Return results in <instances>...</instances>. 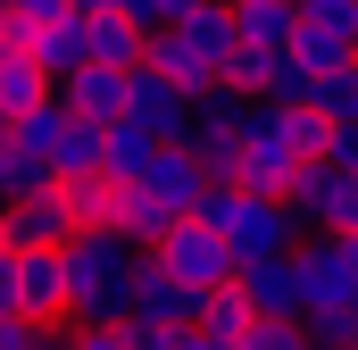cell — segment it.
Instances as JSON below:
<instances>
[{
    "instance_id": "cell-1",
    "label": "cell",
    "mask_w": 358,
    "mask_h": 350,
    "mask_svg": "<svg viewBox=\"0 0 358 350\" xmlns=\"http://www.w3.org/2000/svg\"><path fill=\"white\" fill-rule=\"evenodd\" d=\"M142 59H150L167 84H183L192 100L217 92L225 84V59H234V17H225V0H192V8L167 17V25H150Z\"/></svg>"
},
{
    "instance_id": "cell-2",
    "label": "cell",
    "mask_w": 358,
    "mask_h": 350,
    "mask_svg": "<svg viewBox=\"0 0 358 350\" xmlns=\"http://www.w3.org/2000/svg\"><path fill=\"white\" fill-rule=\"evenodd\" d=\"M67 326H125L134 309V251L117 234H67Z\"/></svg>"
},
{
    "instance_id": "cell-3",
    "label": "cell",
    "mask_w": 358,
    "mask_h": 350,
    "mask_svg": "<svg viewBox=\"0 0 358 350\" xmlns=\"http://www.w3.org/2000/svg\"><path fill=\"white\" fill-rule=\"evenodd\" d=\"M192 217H200V225H217L234 259H275V251H292V242H300V217H292L283 200H267V192H242V183H208Z\"/></svg>"
},
{
    "instance_id": "cell-4",
    "label": "cell",
    "mask_w": 358,
    "mask_h": 350,
    "mask_svg": "<svg viewBox=\"0 0 358 350\" xmlns=\"http://www.w3.org/2000/svg\"><path fill=\"white\" fill-rule=\"evenodd\" d=\"M150 259L167 267L176 284H192V292H217V284H234V275H242V259L225 251V234H217V225H200V217H176V225L150 242Z\"/></svg>"
},
{
    "instance_id": "cell-5",
    "label": "cell",
    "mask_w": 358,
    "mask_h": 350,
    "mask_svg": "<svg viewBox=\"0 0 358 350\" xmlns=\"http://www.w3.org/2000/svg\"><path fill=\"white\" fill-rule=\"evenodd\" d=\"M283 209L300 217V234H308V225H317V234H350V225H358V175H350V167H325V159H308V167L292 175Z\"/></svg>"
},
{
    "instance_id": "cell-6",
    "label": "cell",
    "mask_w": 358,
    "mask_h": 350,
    "mask_svg": "<svg viewBox=\"0 0 358 350\" xmlns=\"http://www.w3.org/2000/svg\"><path fill=\"white\" fill-rule=\"evenodd\" d=\"M292 259H300V300H308V309H358V259H350L342 234H317V242L300 234ZM308 309H300V317H308Z\"/></svg>"
},
{
    "instance_id": "cell-7",
    "label": "cell",
    "mask_w": 358,
    "mask_h": 350,
    "mask_svg": "<svg viewBox=\"0 0 358 350\" xmlns=\"http://www.w3.org/2000/svg\"><path fill=\"white\" fill-rule=\"evenodd\" d=\"M125 117H134V125H150L159 142H183V134H192V92L167 84V76L142 59V67H125Z\"/></svg>"
},
{
    "instance_id": "cell-8",
    "label": "cell",
    "mask_w": 358,
    "mask_h": 350,
    "mask_svg": "<svg viewBox=\"0 0 358 350\" xmlns=\"http://www.w3.org/2000/svg\"><path fill=\"white\" fill-rule=\"evenodd\" d=\"M192 317H200V292L176 284L150 251H134V309H125V326H192Z\"/></svg>"
},
{
    "instance_id": "cell-9",
    "label": "cell",
    "mask_w": 358,
    "mask_h": 350,
    "mask_svg": "<svg viewBox=\"0 0 358 350\" xmlns=\"http://www.w3.org/2000/svg\"><path fill=\"white\" fill-rule=\"evenodd\" d=\"M76 225H67V200H59V183L50 192H25V200H0V242L8 251H59Z\"/></svg>"
},
{
    "instance_id": "cell-10",
    "label": "cell",
    "mask_w": 358,
    "mask_h": 350,
    "mask_svg": "<svg viewBox=\"0 0 358 350\" xmlns=\"http://www.w3.org/2000/svg\"><path fill=\"white\" fill-rule=\"evenodd\" d=\"M17 317L25 326H67V259L59 251H17Z\"/></svg>"
},
{
    "instance_id": "cell-11",
    "label": "cell",
    "mask_w": 358,
    "mask_h": 350,
    "mask_svg": "<svg viewBox=\"0 0 358 350\" xmlns=\"http://www.w3.org/2000/svg\"><path fill=\"white\" fill-rule=\"evenodd\" d=\"M34 59H42V76L50 84H67L76 67H92V8H50L42 25H34Z\"/></svg>"
},
{
    "instance_id": "cell-12",
    "label": "cell",
    "mask_w": 358,
    "mask_h": 350,
    "mask_svg": "<svg viewBox=\"0 0 358 350\" xmlns=\"http://www.w3.org/2000/svg\"><path fill=\"white\" fill-rule=\"evenodd\" d=\"M234 284L250 292L259 317H300V309H308V300H300V259H292V251H275V259H242Z\"/></svg>"
},
{
    "instance_id": "cell-13",
    "label": "cell",
    "mask_w": 358,
    "mask_h": 350,
    "mask_svg": "<svg viewBox=\"0 0 358 350\" xmlns=\"http://www.w3.org/2000/svg\"><path fill=\"white\" fill-rule=\"evenodd\" d=\"M142 183H150L176 217H192V209H200V192H208V175H200V159H192L183 142H159V159L142 167Z\"/></svg>"
},
{
    "instance_id": "cell-14",
    "label": "cell",
    "mask_w": 358,
    "mask_h": 350,
    "mask_svg": "<svg viewBox=\"0 0 358 350\" xmlns=\"http://www.w3.org/2000/svg\"><path fill=\"white\" fill-rule=\"evenodd\" d=\"M59 200H67V225H76V234H108V225H117V175L108 167L59 175Z\"/></svg>"
},
{
    "instance_id": "cell-15",
    "label": "cell",
    "mask_w": 358,
    "mask_h": 350,
    "mask_svg": "<svg viewBox=\"0 0 358 350\" xmlns=\"http://www.w3.org/2000/svg\"><path fill=\"white\" fill-rule=\"evenodd\" d=\"M167 225H176V209H167L150 183H117V225H108V234H117L125 251H150Z\"/></svg>"
},
{
    "instance_id": "cell-16",
    "label": "cell",
    "mask_w": 358,
    "mask_h": 350,
    "mask_svg": "<svg viewBox=\"0 0 358 350\" xmlns=\"http://www.w3.org/2000/svg\"><path fill=\"white\" fill-rule=\"evenodd\" d=\"M59 100H67L76 117H100V125H117V117H125V67H100V59H92V67H76V76L59 84Z\"/></svg>"
},
{
    "instance_id": "cell-17",
    "label": "cell",
    "mask_w": 358,
    "mask_h": 350,
    "mask_svg": "<svg viewBox=\"0 0 358 350\" xmlns=\"http://www.w3.org/2000/svg\"><path fill=\"white\" fill-rule=\"evenodd\" d=\"M292 175H300L292 150H275V142H259V134H242V142H234V183H242V192L283 200V192H292Z\"/></svg>"
},
{
    "instance_id": "cell-18",
    "label": "cell",
    "mask_w": 358,
    "mask_h": 350,
    "mask_svg": "<svg viewBox=\"0 0 358 350\" xmlns=\"http://www.w3.org/2000/svg\"><path fill=\"white\" fill-rule=\"evenodd\" d=\"M225 17H234V42H259V50H292L300 0H225Z\"/></svg>"
},
{
    "instance_id": "cell-19",
    "label": "cell",
    "mask_w": 358,
    "mask_h": 350,
    "mask_svg": "<svg viewBox=\"0 0 358 350\" xmlns=\"http://www.w3.org/2000/svg\"><path fill=\"white\" fill-rule=\"evenodd\" d=\"M100 159H108V125L67 108V125H59V142H50V183H59V175H92Z\"/></svg>"
},
{
    "instance_id": "cell-20",
    "label": "cell",
    "mask_w": 358,
    "mask_h": 350,
    "mask_svg": "<svg viewBox=\"0 0 358 350\" xmlns=\"http://www.w3.org/2000/svg\"><path fill=\"white\" fill-rule=\"evenodd\" d=\"M142 42H150V25L134 8H92V59L100 67H142Z\"/></svg>"
},
{
    "instance_id": "cell-21",
    "label": "cell",
    "mask_w": 358,
    "mask_h": 350,
    "mask_svg": "<svg viewBox=\"0 0 358 350\" xmlns=\"http://www.w3.org/2000/svg\"><path fill=\"white\" fill-rule=\"evenodd\" d=\"M208 342H242L250 326H259V309H250V292L242 284H217V292H200V317H192Z\"/></svg>"
},
{
    "instance_id": "cell-22",
    "label": "cell",
    "mask_w": 358,
    "mask_h": 350,
    "mask_svg": "<svg viewBox=\"0 0 358 350\" xmlns=\"http://www.w3.org/2000/svg\"><path fill=\"white\" fill-rule=\"evenodd\" d=\"M150 159H159V134H150V125H134V117H117V125H108V159H100V167L117 175V183H142Z\"/></svg>"
},
{
    "instance_id": "cell-23",
    "label": "cell",
    "mask_w": 358,
    "mask_h": 350,
    "mask_svg": "<svg viewBox=\"0 0 358 350\" xmlns=\"http://www.w3.org/2000/svg\"><path fill=\"white\" fill-rule=\"evenodd\" d=\"M308 108H317L325 125H358V59L325 67V76H317V92H308Z\"/></svg>"
},
{
    "instance_id": "cell-24",
    "label": "cell",
    "mask_w": 358,
    "mask_h": 350,
    "mask_svg": "<svg viewBox=\"0 0 358 350\" xmlns=\"http://www.w3.org/2000/svg\"><path fill=\"white\" fill-rule=\"evenodd\" d=\"M50 76H42V59H0V117H25L34 100H50Z\"/></svg>"
},
{
    "instance_id": "cell-25",
    "label": "cell",
    "mask_w": 358,
    "mask_h": 350,
    "mask_svg": "<svg viewBox=\"0 0 358 350\" xmlns=\"http://www.w3.org/2000/svg\"><path fill=\"white\" fill-rule=\"evenodd\" d=\"M59 125H67V100L50 92V100H34L25 117H8V142H17V150H42V159H50V142H59Z\"/></svg>"
},
{
    "instance_id": "cell-26",
    "label": "cell",
    "mask_w": 358,
    "mask_h": 350,
    "mask_svg": "<svg viewBox=\"0 0 358 350\" xmlns=\"http://www.w3.org/2000/svg\"><path fill=\"white\" fill-rule=\"evenodd\" d=\"M25 192H50V159L42 150H0V200H25Z\"/></svg>"
},
{
    "instance_id": "cell-27",
    "label": "cell",
    "mask_w": 358,
    "mask_h": 350,
    "mask_svg": "<svg viewBox=\"0 0 358 350\" xmlns=\"http://www.w3.org/2000/svg\"><path fill=\"white\" fill-rule=\"evenodd\" d=\"M234 350H317V342H308V317H259Z\"/></svg>"
},
{
    "instance_id": "cell-28",
    "label": "cell",
    "mask_w": 358,
    "mask_h": 350,
    "mask_svg": "<svg viewBox=\"0 0 358 350\" xmlns=\"http://www.w3.org/2000/svg\"><path fill=\"white\" fill-rule=\"evenodd\" d=\"M308 342L317 350H358V309H308Z\"/></svg>"
},
{
    "instance_id": "cell-29",
    "label": "cell",
    "mask_w": 358,
    "mask_h": 350,
    "mask_svg": "<svg viewBox=\"0 0 358 350\" xmlns=\"http://www.w3.org/2000/svg\"><path fill=\"white\" fill-rule=\"evenodd\" d=\"M308 92H317V67H300V59L283 50V59H275V76H267V92H259V100H308Z\"/></svg>"
},
{
    "instance_id": "cell-30",
    "label": "cell",
    "mask_w": 358,
    "mask_h": 350,
    "mask_svg": "<svg viewBox=\"0 0 358 350\" xmlns=\"http://www.w3.org/2000/svg\"><path fill=\"white\" fill-rule=\"evenodd\" d=\"M76 350H134L125 326H76Z\"/></svg>"
},
{
    "instance_id": "cell-31",
    "label": "cell",
    "mask_w": 358,
    "mask_h": 350,
    "mask_svg": "<svg viewBox=\"0 0 358 350\" xmlns=\"http://www.w3.org/2000/svg\"><path fill=\"white\" fill-rule=\"evenodd\" d=\"M125 8H134V17H142V25H167V17H176V8H192V0H125Z\"/></svg>"
},
{
    "instance_id": "cell-32",
    "label": "cell",
    "mask_w": 358,
    "mask_h": 350,
    "mask_svg": "<svg viewBox=\"0 0 358 350\" xmlns=\"http://www.w3.org/2000/svg\"><path fill=\"white\" fill-rule=\"evenodd\" d=\"M25 342H34V326H25L17 309H0V350H25Z\"/></svg>"
},
{
    "instance_id": "cell-33",
    "label": "cell",
    "mask_w": 358,
    "mask_h": 350,
    "mask_svg": "<svg viewBox=\"0 0 358 350\" xmlns=\"http://www.w3.org/2000/svg\"><path fill=\"white\" fill-rule=\"evenodd\" d=\"M25 350H76V326H34V342Z\"/></svg>"
},
{
    "instance_id": "cell-34",
    "label": "cell",
    "mask_w": 358,
    "mask_h": 350,
    "mask_svg": "<svg viewBox=\"0 0 358 350\" xmlns=\"http://www.w3.org/2000/svg\"><path fill=\"white\" fill-rule=\"evenodd\" d=\"M0 309H17V251L0 242Z\"/></svg>"
},
{
    "instance_id": "cell-35",
    "label": "cell",
    "mask_w": 358,
    "mask_h": 350,
    "mask_svg": "<svg viewBox=\"0 0 358 350\" xmlns=\"http://www.w3.org/2000/svg\"><path fill=\"white\" fill-rule=\"evenodd\" d=\"M0 8H17V17H34V25H42V17H50V8H67V0H0Z\"/></svg>"
},
{
    "instance_id": "cell-36",
    "label": "cell",
    "mask_w": 358,
    "mask_h": 350,
    "mask_svg": "<svg viewBox=\"0 0 358 350\" xmlns=\"http://www.w3.org/2000/svg\"><path fill=\"white\" fill-rule=\"evenodd\" d=\"M176 350H234V342H208L200 326H183V334H176Z\"/></svg>"
},
{
    "instance_id": "cell-37",
    "label": "cell",
    "mask_w": 358,
    "mask_h": 350,
    "mask_svg": "<svg viewBox=\"0 0 358 350\" xmlns=\"http://www.w3.org/2000/svg\"><path fill=\"white\" fill-rule=\"evenodd\" d=\"M300 8H358V0H300Z\"/></svg>"
},
{
    "instance_id": "cell-38",
    "label": "cell",
    "mask_w": 358,
    "mask_h": 350,
    "mask_svg": "<svg viewBox=\"0 0 358 350\" xmlns=\"http://www.w3.org/2000/svg\"><path fill=\"white\" fill-rule=\"evenodd\" d=\"M76 8H125V0H76Z\"/></svg>"
},
{
    "instance_id": "cell-39",
    "label": "cell",
    "mask_w": 358,
    "mask_h": 350,
    "mask_svg": "<svg viewBox=\"0 0 358 350\" xmlns=\"http://www.w3.org/2000/svg\"><path fill=\"white\" fill-rule=\"evenodd\" d=\"M342 242H350V259H358V225H350V234H342Z\"/></svg>"
}]
</instances>
